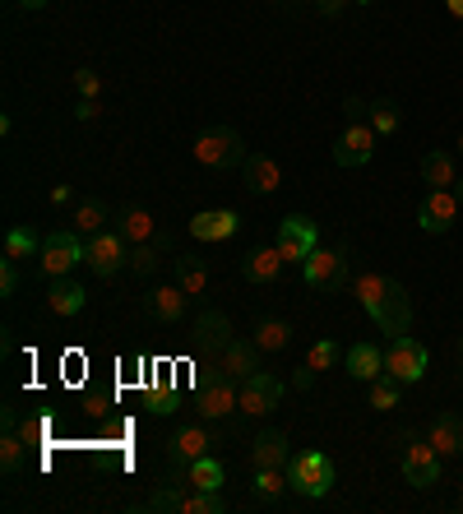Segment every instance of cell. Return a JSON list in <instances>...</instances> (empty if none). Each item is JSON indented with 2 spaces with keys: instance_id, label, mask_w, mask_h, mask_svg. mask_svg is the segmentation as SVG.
I'll return each mask as SVG.
<instances>
[{
  "instance_id": "obj_26",
  "label": "cell",
  "mask_w": 463,
  "mask_h": 514,
  "mask_svg": "<svg viewBox=\"0 0 463 514\" xmlns=\"http://www.w3.org/2000/svg\"><path fill=\"white\" fill-rule=\"evenodd\" d=\"M422 181H426L431 190H450L454 181H459L450 153H445V149H431V153H426V158H422Z\"/></svg>"
},
{
  "instance_id": "obj_54",
  "label": "cell",
  "mask_w": 463,
  "mask_h": 514,
  "mask_svg": "<svg viewBox=\"0 0 463 514\" xmlns=\"http://www.w3.org/2000/svg\"><path fill=\"white\" fill-rule=\"evenodd\" d=\"M459 505H463V487H459Z\"/></svg>"
},
{
  "instance_id": "obj_18",
  "label": "cell",
  "mask_w": 463,
  "mask_h": 514,
  "mask_svg": "<svg viewBox=\"0 0 463 514\" xmlns=\"http://www.w3.org/2000/svg\"><path fill=\"white\" fill-rule=\"evenodd\" d=\"M241 176H246V190H251V195H274V190L283 186V167H278V158H269V153H246Z\"/></svg>"
},
{
  "instance_id": "obj_25",
  "label": "cell",
  "mask_w": 463,
  "mask_h": 514,
  "mask_svg": "<svg viewBox=\"0 0 463 514\" xmlns=\"http://www.w3.org/2000/svg\"><path fill=\"white\" fill-rule=\"evenodd\" d=\"M84 301H88V292L79 288L75 278L65 274V278H51V288H47V306L56 315H79L84 311Z\"/></svg>"
},
{
  "instance_id": "obj_42",
  "label": "cell",
  "mask_w": 463,
  "mask_h": 514,
  "mask_svg": "<svg viewBox=\"0 0 463 514\" xmlns=\"http://www.w3.org/2000/svg\"><path fill=\"white\" fill-rule=\"evenodd\" d=\"M75 88H79V98H98V93H102V75H98V70H75Z\"/></svg>"
},
{
  "instance_id": "obj_20",
  "label": "cell",
  "mask_w": 463,
  "mask_h": 514,
  "mask_svg": "<svg viewBox=\"0 0 463 514\" xmlns=\"http://www.w3.org/2000/svg\"><path fill=\"white\" fill-rule=\"evenodd\" d=\"M237 227H241L237 209H204V214L190 218V237L195 241H227V237H237Z\"/></svg>"
},
{
  "instance_id": "obj_39",
  "label": "cell",
  "mask_w": 463,
  "mask_h": 514,
  "mask_svg": "<svg viewBox=\"0 0 463 514\" xmlns=\"http://www.w3.org/2000/svg\"><path fill=\"white\" fill-rule=\"evenodd\" d=\"M338 357H343V352H338V343H334V339H315V343H311V352H306V362H311L315 371H329V366H334Z\"/></svg>"
},
{
  "instance_id": "obj_50",
  "label": "cell",
  "mask_w": 463,
  "mask_h": 514,
  "mask_svg": "<svg viewBox=\"0 0 463 514\" xmlns=\"http://www.w3.org/2000/svg\"><path fill=\"white\" fill-rule=\"evenodd\" d=\"M19 5H24V10H42V5H47V0H19Z\"/></svg>"
},
{
  "instance_id": "obj_7",
  "label": "cell",
  "mask_w": 463,
  "mask_h": 514,
  "mask_svg": "<svg viewBox=\"0 0 463 514\" xmlns=\"http://www.w3.org/2000/svg\"><path fill=\"white\" fill-rule=\"evenodd\" d=\"M75 264H84V237H79L75 227H61V232H51L42 237V251H38V269L47 278H65Z\"/></svg>"
},
{
  "instance_id": "obj_30",
  "label": "cell",
  "mask_w": 463,
  "mask_h": 514,
  "mask_svg": "<svg viewBox=\"0 0 463 514\" xmlns=\"http://www.w3.org/2000/svg\"><path fill=\"white\" fill-rule=\"evenodd\" d=\"M366 121H371V130H376L380 139H385V135H399L403 112H399V102L394 98H376L371 107H366Z\"/></svg>"
},
{
  "instance_id": "obj_17",
  "label": "cell",
  "mask_w": 463,
  "mask_h": 514,
  "mask_svg": "<svg viewBox=\"0 0 463 514\" xmlns=\"http://www.w3.org/2000/svg\"><path fill=\"white\" fill-rule=\"evenodd\" d=\"M292 464V440L288 431H260L251 440V468H288Z\"/></svg>"
},
{
  "instance_id": "obj_48",
  "label": "cell",
  "mask_w": 463,
  "mask_h": 514,
  "mask_svg": "<svg viewBox=\"0 0 463 514\" xmlns=\"http://www.w3.org/2000/svg\"><path fill=\"white\" fill-rule=\"evenodd\" d=\"M343 5H348V0H320V14H329V19H334V14H343Z\"/></svg>"
},
{
  "instance_id": "obj_9",
  "label": "cell",
  "mask_w": 463,
  "mask_h": 514,
  "mask_svg": "<svg viewBox=\"0 0 463 514\" xmlns=\"http://www.w3.org/2000/svg\"><path fill=\"white\" fill-rule=\"evenodd\" d=\"M399 464H403V482H408V487H417V491H426V487H436V482H440V454H436V445H431V440H413V436H408Z\"/></svg>"
},
{
  "instance_id": "obj_40",
  "label": "cell",
  "mask_w": 463,
  "mask_h": 514,
  "mask_svg": "<svg viewBox=\"0 0 463 514\" xmlns=\"http://www.w3.org/2000/svg\"><path fill=\"white\" fill-rule=\"evenodd\" d=\"M176 403H181V394H176L167 380H158V385L149 389V408H153V413H172Z\"/></svg>"
},
{
  "instance_id": "obj_41",
  "label": "cell",
  "mask_w": 463,
  "mask_h": 514,
  "mask_svg": "<svg viewBox=\"0 0 463 514\" xmlns=\"http://www.w3.org/2000/svg\"><path fill=\"white\" fill-rule=\"evenodd\" d=\"M0 292H5V297L19 292V260H10V255L0 260Z\"/></svg>"
},
{
  "instance_id": "obj_45",
  "label": "cell",
  "mask_w": 463,
  "mask_h": 514,
  "mask_svg": "<svg viewBox=\"0 0 463 514\" xmlns=\"http://www.w3.org/2000/svg\"><path fill=\"white\" fill-rule=\"evenodd\" d=\"M98 116V98H79L75 102V121H93Z\"/></svg>"
},
{
  "instance_id": "obj_27",
  "label": "cell",
  "mask_w": 463,
  "mask_h": 514,
  "mask_svg": "<svg viewBox=\"0 0 463 514\" xmlns=\"http://www.w3.org/2000/svg\"><path fill=\"white\" fill-rule=\"evenodd\" d=\"M116 232L130 241V246H144V241H158V223H153L149 209H126L121 214V223H116Z\"/></svg>"
},
{
  "instance_id": "obj_22",
  "label": "cell",
  "mask_w": 463,
  "mask_h": 514,
  "mask_svg": "<svg viewBox=\"0 0 463 514\" xmlns=\"http://www.w3.org/2000/svg\"><path fill=\"white\" fill-rule=\"evenodd\" d=\"M283 251L278 246H260V251L241 255V274L251 278V283H278V274H283Z\"/></svg>"
},
{
  "instance_id": "obj_53",
  "label": "cell",
  "mask_w": 463,
  "mask_h": 514,
  "mask_svg": "<svg viewBox=\"0 0 463 514\" xmlns=\"http://www.w3.org/2000/svg\"><path fill=\"white\" fill-rule=\"evenodd\" d=\"M459 153H463V130H459Z\"/></svg>"
},
{
  "instance_id": "obj_52",
  "label": "cell",
  "mask_w": 463,
  "mask_h": 514,
  "mask_svg": "<svg viewBox=\"0 0 463 514\" xmlns=\"http://www.w3.org/2000/svg\"><path fill=\"white\" fill-rule=\"evenodd\" d=\"M357 5H376V0H357Z\"/></svg>"
},
{
  "instance_id": "obj_15",
  "label": "cell",
  "mask_w": 463,
  "mask_h": 514,
  "mask_svg": "<svg viewBox=\"0 0 463 514\" xmlns=\"http://www.w3.org/2000/svg\"><path fill=\"white\" fill-rule=\"evenodd\" d=\"M463 204L454 200V190H426V200L417 204V227L422 232H431V237H445L454 227V218H459Z\"/></svg>"
},
{
  "instance_id": "obj_47",
  "label": "cell",
  "mask_w": 463,
  "mask_h": 514,
  "mask_svg": "<svg viewBox=\"0 0 463 514\" xmlns=\"http://www.w3.org/2000/svg\"><path fill=\"white\" fill-rule=\"evenodd\" d=\"M75 200V186H56L51 190V204H70Z\"/></svg>"
},
{
  "instance_id": "obj_43",
  "label": "cell",
  "mask_w": 463,
  "mask_h": 514,
  "mask_svg": "<svg viewBox=\"0 0 463 514\" xmlns=\"http://www.w3.org/2000/svg\"><path fill=\"white\" fill-rule=\"evenodd\" d=\"M315 376H320V371H315L311 362H301L297 371H292V389H311V385H315Z\"/></svg>"
},
{
  "instance_id": "obj_32",
  "label": "cell",
  "mask_w": 463,
  "mask_h": 514,
  "mask_svg": "<svg viewBox=\"0 0 463 514\" xmlns=\"http://www.w3.org/2000/svg\"><path fill=\"white\" fill-rule=\"evenodd\" d=\"M102 223H107V204H102V200H79L75 214H70V227H75L79 237H93V232H102Z\"/></svg>"
},
{
  "instance_id": "obj_4",
  "label": "cell",
  "mask_w": 463,
  "mask_h": 514,
  "mask_svg": "<svg viewBox=\"0 0 463 514\" xmlns=\"http://www.w3.org/2000/svg\"><path fill=\"white\" fill-rule=\"evenodd\" d=\"M195 163L213 167V172H227V167L246 163V139L237 135L232 126H213L195 139Z\"/></svg>"
},
{
  "instance_id": "obj_10",
  "label": "cell",
  "mask_w": 463,
  "mask_h": 514,
  "mask_svg": "<svg viewBox=\"0 0 463 514\" xmlns=\"http://www.w3.org/2000/svg\"><path fill=\"white\" fill-rule=\"evenodd\" d=\"M278 251H283V260L288 264H301L306 255L320 246V227H315V218L306 214H288L283 223H278V241H274Z\"/></svg>"
},
{
  "instance_id": "obj_44",
  "label": "cell",
  "mask_w": 463,
  "mask_h": 514,
  "mask_svg": "<svg viewBox=\"0 0 463 514\" xmlns=\"http://www.w3.org/2000/svg\"><path fill=\"white\" fill-rule=\"evenodd\" d=\"M19 436H24L28 445H33V440L47 436V422H42V417H33V422H24V427H19Z\"/></svg>"
},
{
  "instance_id": "obj_12",
  "label": "cell",
  "mask_w": 463,
  "mask_h": 514,
  "mask_svg": "<svg viewBox=\"0 0 463 514\" xmlns=\"http://www.w3.org/2000/svg\"><path fill=\"white\" fill-rule=\"evenodd\" d=\"M213 431L209 422H190V427H176V436L167 440V459H172L176 468H190L195 459H204V454H213Z\"/></svg>"
},
{
  "instance_id": "obj_1",
  "label": "cell",
  "mask_w": 463,
  "mask_h": 514,
  "mask_svg": "<svg viewBox=\"0 0 463 514\" xmlns=\"http://www.w3.org/2000/svg\"><path fill=\"white\" fill-rule=\"evenodd\" d=\"M301 278L311 283L315 292H338L352 283V246L343 241V246H334V251H320L315 246L306 260H301Z\"/></svg>"
},
{
  "instance_id": "obj_34",
  "label": "cell",
  "mask_w": 463,
  "mask_h": 514,
  "mask_svg": "<svg viewBox=\"0 0 463 514\" xmlns=\"http://www.w3.org/2000/svg\"><path fill=\"white\" fill-rule=\"evenodd\" d=\"M163 251H167V241H144V246H130V269H135L139 278H149L158 274V264H163Z\"/></svg>"
},
{
  "instance_id": "obj_46",
  "label": "cell",
  "mask_w": 463,
  "mask_h": 514,
  "mask_svg": "<svg viewBox=\"0 0 463 514\" xmlns=\"http://www.w3.org/2000/svg\"><path fill=\"white\" fill-rule=\"evenodd\" d=\"M366 107H371V102L348 98V102H343V116H348V121H366Z\"/></svg>"
},
{
  "instance_id": "obj_55",
  "label": "cell",
  "mask_w": 463,
  "mask_h": 514,
  "mask_svg": "<svg viewBox=\"0 0 463 514\" xmlns=\"http://www.w3.org/2000/svg\"><path fill=\"white\" fill-rule=\"evenodd\" d=\"M459 357H463V339H459Z\"/></svg>"
},
{
  "instance_id": "obj_5",
  "label": "cell",
  "mask_w": 463,
  "mask_h": 514,
  "mask_svg": "<svg viewBox=\"0 0 463 514\" xmlns=\"http://www.w3.org/2000/svg\"><path fill=\"white\" fill-rule=\"evenodd\" d=\"M195 413H200L204 422H223V417L241 413V380L223 376V371L204 376L200 394H195Z\"/></svg>"
},
{
  "instance_id": "obj_6",
  "label": "cell",
  "mask_w": 463,
  "mask_h": 514,
  "mask_svg": "<svg viewBox=\"0 0 463 514\" xmlns=\"http://www.w3.org/2000/svg\"><path fill=\"white\" fill-rule=\"evenodd\" d=\"M84 264L93 269L98 278H116L121 269H130V241L121 237V232H93V237H84Z\"/></svg>"
},
{
  "instance_id": "obj_51",
  "label": "cell",
  "mask_w": 463,
  "mask_h": 514,
  "mask_svg": "<svg viewBox=\"0 0 463 514\" xmlns=\"http://www.w3.org/2000/svg\"><path fill=\"white\" fill-rule=\"evenodd\" d=\"M450 190H454V200H459V204H463V176H459V181H454V186H450Z\"/></svg>"
},
{
  "instance_id": "obj_19",
  "label": "cell",
  "mask_w": 463,
  "mask_h": 514,
  "mask_svg": "<svg viewBox=\"0 0 463 514\" xmlns=\"http://www.w3.org/2000/svg\"><path fill=\"white\" fill-rule=\"evenodd\" d=\"M343 371H348L352 380L371 385V380L385 376V348H376V343H352V348L343 352Z\"/></svg>"
},
{
  "instance_id": "obj_36",
  "label": "cell",
  "mask_w": 463,
  "mask_h": 514,
  "mask_svg": "<svg viewBox=\"0 0 463 514\" xmlns=\"http://www.w3.org/2000/svg\"><path fill=\"white\" fill-rule=\"evenodd\" d=\"M186 491H190V482H176V487H158L144 501V510H153V514H181V505H186Z\"/></svg>"
},
{
  "instance_id": "obj_14",
  "label": "cell",
  "mask_w": 463,
  "mask_h": 514,
  "mask_svg": "<svg viewBox=\"0 0 463 514\" xmlns=\"http://www.w3.org/2000/svg\"><path fill=\"white\" fill-rule=\"evenodd\" d=\"M232 339H237V334H232V320H227L223 311H200L195 325H190V343H195L200 357H218Z\"/></svg>"
},
{
  "instance_id": "obj_33",
  "label": "cell",
  "mask_w": 463,
  "mask_h": 514,
  "mask_svg": "<svg viewBox=\"0 0 463 514\" xmlns=\"http://www.w3.org/2000/svg\"><path fill=\"white\" fill-rule=\"evenodd\" d=\"M24 464H28V440L5 431V436H0V468H5V477H19Z\"/></svg>"
},
{
  "instance_id": "obj_49",
  "label": "cell",
  "mask_w": 463,
  "mask_h": 514,
  "mask_svg": "<svg viewBox=\"0 0 463 514\" xmlns=\"http://www.w3.org/2000/svg\"><path fill=\"white\" fill-rule=\"evenodd\" d=\"M445 10H450L454 19H463V0H445Z\"/></svg>"
},
{
  "instance_id": "obj_37",
  "label": "cell",
  "mask_w": 463,
  "mask_h": 514,
  "mask_svg": "<svg viewBox=\"0 0 463 514\" xmlns=\"http://www.w3.org/2000/svg\"><path fill=\"white\" fill-rule=\"evenodd\" d=\"M227 501L218 496V491H200V487H190L186 491V505H181V514H223Z\"/></svg>"
},
{
  "instance_id": "obj_23",
  "label": "cell",
  "mask_w": 463,
  "mask_h": 514,
  "mask_svg": "<svg viewBox=\"0 0 463 514\" xmlns=\"http://www.w3.org/2000/svg\"><path fill=\"white\" fill-rule=\"evenodd\" d=\"M144 306H149V315L158 320V325H176V320L186 315V288H181V283H172V288H153Z\"/></svg>"
},
{
  "instance_id": "obj_16",
  "label": "cell",
  "mask_w": 463,
  "mask_h": 514,
  "mask_svg": "<svg viewBox=\"0 0 463 514\" xmlns=\"http://www.w3.org/2000/svg\"><path fill=\"white\" fill-rule=\"evenodd\" d=\"M260 343H246V339H232L227 343L218 357H213V371H223V376H232V380H251L255 371H260Z\"/></svg>"
},
{
  "instance_id": "obj_28",
  "label": "cell",
  "mask_w": 463,
  "mask_h": 514,
  "mask_svg": "<svg viewBox=\"0 0 463 514\" xmlns=\"http://www.w3.org/2000/svg\"><path fill=\"white\" fill-rule=\"evenodd\" d=\"M176 283L186 288V297H200L204 288H209V264L200 260V255H176Z\"/></svg>"
},
{
  "instance_id": "obj_21",
  "label": "cell",
  "mask_w": 463,
  "mask_h": 514,
  "mask_svg": "<svg viewBox=\"0 0 463 514\" xmlns=\"http://www.w3.org/2000/svg\"><path fill=\"white\" fill-rule=\"evenodd\" d=\"M431 445H436L440 459H459L463 454V417L459 413H440L436 422H431Z\"/></svg>"
},
{
  "instance_id": "obj_35",
  "label": "cell",
  "mask_w": 463,
  "mask_h": 514,
  "mask_svg": "<svg viewBox=\"0 0 463 514\" xmlns=\"http://www.w3.org/2000/svg\"><path fill=\"white\" fill-rule=\"evenodd\" d=\"M38 251H42V241L33 227H10V232H5V255H10V260H33Z\"/></svg>"
},
{
  "instance_id": "obj_8",
  "label": "cell",
  "mask_w": 463,
  "mask_h": 514,
  "mask_svg": "<svg viewBox=\"0 0 463 514\" xmlns=\"http://www.w3.org/2000/svg\"><path fill=\"white\" fill-rule=\"evenodd\" d=\"M426 362H431L426 343L408 339V334L389 339V348H385V376H394L399 385H417V380L426 376Z\"/></svg>"
},
{
  "instance_id": "obj_13",
  "label": "cell",
  "mask_w": 463,
  "mask_h": 514,
  "mask_svg": "<svg viewBox=\"0 0 463 514\" xmlns=\"http://www.w3.org/2000/svg\"><path fill=\"white\" fill-rule=\"evenodd\" d=\"M283 403V380L274 371H255L251 380H241V413L269 417Z\"/></svg>"
},
{
  "instance_id": "obj_38",
  "label": "cell",
  "mask_w": 463,
  "mask_h": 514,
  "mask_svg": "<svg viewBox=\"0 0 463 514\" xmlns=\"http://www.w3.org/2000/svg\"><path fill=\"white\" fill-rule=\"evenodd\" d=\"M399 394H403V385H399L394 376L371 380V408H376V413H389V408H399Z\"/></svg>"
},
{
  "instance_id": "obj_2",
  "label": "cell",
  "mask_w": 463,
  "mask_h": 514,
  "mask_svg": "<svg viewBox=\"0 0 463 514\" xmlns=\"http://www.w3.org/2000/svg\"><path fill=\"white\" fill-rule=\"evenodd\" d=\"M288 477H292V491H297V496L320 501V496L334 491V459H329L325 450H301V454H292Z\"/></svg>"
},
{
  "instance_id": "obj_29",
  "label": "cell",
  "mask_w": 463,
  "mask_h": 514,
  "mask_svg": "<svg viewBox=\"0 0 463 514\" xmlns=\"http://www.w3.org/2000/svg\"><path fill=\"white\" fill-rule=\"evenodd\" d=\"M255 343H260V352H283L292 343V325L283 315H264L255 325Z\"/></svg>"
},
{
  "instance_id": "obj_24",
  "label": "cell",
  "mask_w": 463,
  "mask_h": 514,
  "mask_svg": "<svg viewBox=\"0 0 463 514\" xmlns=\"http://www.w3.org/2000/svg\"><path fill=\"white\" fill-rule=\"evenodd\" d=\"M292 491V477H288V468H255V477H251V496L260 505H278L283 496Z\"/></svg>"
},
{
  "instance_id": "obj_31",
  "label": "cell",
  "mask_w": 463,
  "mask_h": 514,
  "mask_svg": "<svg viewBox=\"0 0 463 514\" xmlns=\"http://www.w3.org/2000/svg\"><path fill=\"white\" fill-rule=\"evenodd\" d=\"M223 464L213 459V454H204V459H195V464L186 468V482L190 487H200V491H223Z\"/></svg>"
},
{
  "instance_id": "obj_11",
  "label": "cell",
  "mask_w": 463,
  "mask_h": 514,
  "mask_svg": "<svg viewBox=\"0 0 463 514\" xmlns=\"http://www.w3.org/2000/svg\"><path fill=\"white\" fill-rule=\"evenodd\" d=\"M376 130H371V121H348V130L338 135L334 144V163L338 167H366L371 158H376Z\"/></svg>"
},
{
  "instance_id": "obj_3",
  "label": "cell",
  "mask_w": 463,
  "mask_h": 514,
  "mask_svg": "<svg viewBox=\"0 0 463 514\" xmlns=\"http://www.w3.org/2000/svg\"><path fill=\"white\" fill-rule=\"evenodd\" d=\"M366 315L380 325V334L399 339V334L413 329V297H408V288H403L399 278H389L385 288H380V297L366 306Z\"/></svg>"
}]
</instances>
